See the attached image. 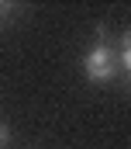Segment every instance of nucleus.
Masks as SVG:
<instances>
[{"mask_svg":"<svg viewBox=\"0 0 131 149\" xmlns=\"http://www.w3.org/2000/svg\"><path fill=\"white\" fill-rule=\"evenodd\" d=\"M7 139H10V128H7V125H3V121H0V149L7 146Z\"/></svg>","mask_w":131,"mask_h":149,"instance_id":"3","label":"nucleus"},{"mask_svg":"<svg viewBox=\"0 0 131 149\" xmlns=\"http://www.w3.org/2000/svg\"><path fill=\"white\" fill-rule=\"evenodd\" d=\"M121 70V63H117V56H114V49L110 45H93L86 56H83V73L86 80H93V83H107V80H114V73Z\"/></svg>","mask_w":131,"mask_h":149,"instance_id":"1","label":"nucleus"},{"mask_svg":"<svg viewBox=\"0 0 131 149\" xmlns=\"http://www.w3.org/2000/svg\"><path fill=\"white\" fill-rule=\"evenodd\" d=\"M0 10H7V7H3V3H0Z\"/></svg>","mask_w":131,"mask_h":149,"instance_id":"4","label":"nucleus"},{"mask_svg":"<svg viewBox=\"0 0 131 149\" xmlns=\"http://www.w3.org/2000/svg\"><path fill=\"white\" fill-rule=\"evenodd\" d=\"M117 63H121V70L131 73V31L121 35V52H117Z\"/></svg>","mask_w":131,"mask_h":149,"instance_id":"2","label":"nucleus"}]
</instances>
